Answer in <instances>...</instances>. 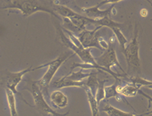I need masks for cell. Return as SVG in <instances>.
<instances>
[{
  "label": "cell",
  "instance_id": "7a4b0ae2",
  "mask_svg": "<svg viewBox=\"0 0 152 116\" xmlns=\"http://www.w3.org/2000/svg\"><path fill=\"white\" fill-rule=\"evenodd\" d=\"M10 8H15L20 11V12L25 17L30 16L34 12L41 11L51 14L52 16L58 19V16L53 10H51L47 6H43V4H40L39 2L36 0H14L13 2H12L6 7H4L3 9H10Z\"/></svg>",
  "mask_w": 152,
  "mask_h": 116
},
{
  "label": "cell",
  "instance_id": "52a82bcc",
  "mask_svg": "<svg viewBox=\"0 0 152 116\" xmlns=\"http://www.w3.org/2000/svg\"><path fill=\"white\" fill-rule=\"evenodd\" d=\"M102 28V26H97L96 29L93 30H83L80 35L77 36L84 48L96 47L101 51H102V47L99 44L100 35L98 32V30H101Z\"/></svg>",
  "mask_w": 152,
  "mask_h": 116
},
{
  "label": "cell",
  "instance_id": "44dd1931",
  "mask_svg": "<svg viewBox=\"0 0 152 116\" xmlns=\"http://www.w3.org/2000/svg\"><path fill=\"white\" fill-rule=\"evenodd\" d=\"M120 1H122V0H103L102 2H101L97 6L100 7L101 6H104V5H106V4H116V3H119Z\"/></svg>",
  "mask_w": 152,
  "mask_h": 116
},
{
  "label": "cell",
  "instance_id": "ac0fdd59",
  "mask_svg": "<svg viewBox=\"0 0 152 116\" xmlns=\"http://www.w3.org/2000/svg\"><path fill=\"white\" fill-rule=\"evenodd\" d=\"M110 30H112L114 34H115V37L118 42H119V45L121 47V49H122V53L124 52V50L126 48V44L128 43V39H126V37L124 35V34L121 32V30L119 29V27H113Z\"/></svg>",
  "mask_w": 152,
  "mask_h": 116
},
{
  "label": "cell",
  "instance_id": "ba28073f",
  "mask_svg": "<svg viewBox=\"0 0 152 116\" xmlns=\"http://www.w3.org/2000/svg\"><path fill=\"white\" fill-rule=\"evenodd\" d=\"M32 66L28 68L26 70H24L20 72H8L5 75L4 78V82H5V88L10 89L15 95H20V93L17 92V87L19 83L22 81L23 77L30 71H33Z\"/></svg>",
  "mask_w": 152,
  "mask_h": 116
},
{
  "label": "cell",
  "instance_id": "8992f818",
  "mask_svg": "<svg viewBox=\"0 0 152 116\" xmlns=\"http://www.w3.org/2000/svg\"><path fill=\"white\" fill-rule=\"evenodd\" d=\"M96 61L99 66L104 67V68H106V69L109 70H111L110 68L112 66H118L120 70H122L123 73L125 75H127L126 72L124 70V68L119 64L117 56H116L115 50L114 48L113 45H110L109 47V48L106 49V52L103 53L102 56L97 57L96 59Z\"/></svg>",
  "mask_w": 152,
  "mask_h": 116
},
{
  "label": "cell",
  "instance_id": "cb8c5ba5",
  "mask_svg": "<svg viewBox=\"0 0 152 116\" xmlns=\"http://www.w3.org/2000/svg\"><path fill=\"white\" fill-rule=\"evenodd\" d=\"M151 114H152V110L149 111V112H146V113H144V114H142V115H140L144 116V115H151Z\"/></svg>",
  "mask_w": 152,
  "mask_h": 116
},
{
  "label": "cell",
  "instance_id": "d6986e66",
  "mask_svg": "<svg viewBox=\"0 0 152 116\" xmlns=\"http://www.w3.org/2000/svg\"><path fill=\"white\" fill-rule=\"evenodd\" d=\"M90 75L89 74H85L83 73V69H81L80 71H78V72H72L71 74H69V75H67V78L69 79V80H71L73 81H76V82H81V80H83L84 79H86V78H88Z\"/></svg>",
  "mask_w": 152,
  "mask_h": 116
},
{
  "label": "cell",
  "instance_id": "d4e9b609",
  "mask_svg": "<svg viewBox=\"0 0 152 116\" xmlns=\"http://www.w3.org/2000/svg\"><path fill=\"white\" fill-rule=\"evenodd\" d=\"M146 88H150V89H152V81H150L148 86L146 87Z\"/></svg>",
  "mask_w": 152,
  "mask_h": 116
},
{
  "label": "cell",
  "instance_id": "ffe728a7",
  "mask_svg": "<svg viewBox=\"0 0 152 116\" xmlns=\"http://www.w3.org/2000/svg\"><path fill=\"white\" fill-rule=\"evenodd\" d=\"M107 80H103V81H100L99 85L97 88V91H96V101L98 104L102 101L103 99H105L106 97V91H105V83H106Z\"/></svg>",
  "mask_w": 152,
  "mask_h": 116
},
{
  "label": "cell",
  "instance_id": "5b68a950",
  "mask_svg": "<svg viewBox=\"0 0 152 116\" xmlns=\"http://www.w3.org/2000/svg\"><path fill=\"white\" fill-rule=\"evenodd\" d=\"M57 30H58L60 38H61V40L62 41V43L66 45V47H67L70 50H72L74 53L77 54L83 63H89L93 64V65H96L97 64L96 60L94 59V57L92 55L91 52H90V48H84V47L83 48H80V47H76L71 42V40L69 39V38H67L65 35V34L63 33L62 28L57 27Z\"/></svg>",
  "mask_w": 152,
  "mask_h": 116
},
{
  "label": "cell",
  "instance_id": "9a60e30c",
  "mask_svg": "<svg viewBox=\"0 0 152 116\" xmlns=\"http://www.w3.org/2000/svg\"><path fill=\"white\" fill-rule=\"evenodd\" d=\"M85 91H86L87 96H88V101L89 103L90 108H91V111H92V115L93 116H98V106L99 104L96 101V96H94L92 92L90 91L89 88H85Z\"/></svg>",
  "mask_w": 152,
  "mask_h": 116
},
{
  "label": "cell",
  "instance_id": "5bb4252c",
  "mask_svg": "<svg viewBox=\"0 0 152 116\" xmlns=\"http://www.w3.org/2000/svg\"><path fill=\"white\" fill-rule=\"evenodd\" d=\"M102 110L106 112L108 115V116H141L140 115H133L131 113L124 112L123 110H120V109H117L114 106H110L109 104L103 106Z\"/></svg>",
  "mask_w": 152,
  "mask_h": 116
},
{
  "label": "cell",
  "instance_id": "6da1fadb",
  "mask_svg": "<svg viewBox=\"0 0 152 116\" xmlns=\"http://www.w3.org/2000/svg\"><path fill=\"white\" fill-rule=\"evenodd\" d=\"M27 90H29V92L31 93V95L33 96L35 108L42 115L45 116H66L69 115V112H66L65 114H60L56 112L55 110H53L49 105L47 103L46 100L44 99L43 94L41 91V88L38 84L37 81H30L29 82V87L26 88Z\"/></svg>",
  "mask_w": 152,
  "mask_h": 116
},
{
  "label": "cell",
  "instance_id": "277c9868",
  "mask_svg": "<svg viewBox=\"0 0 152 116\" xmlns=\"http://www.w3.org/2000/svg\"><path fill=\"white\" fill-rule=\"evenodd\" d=\"M72 54H66V55H61V56H58L56 59L52 61L51 62H48L47 64H43L42 66H40L39 67H36L35 70H39L43 67L48 66V70H47L46 73L43 74V76L42 77V79L39 80V81H37L38 84L39 85L41 88L45 89L49 85L51 80H53V78L55 75V74L57 72V70L59 69L61 66L62 65L65 61H66L69 57L72 56Z\"/></svg>",
  "mask_w": 152,
  "mask_h": 116
},
{
  "label": "cell",
  "instance_id": "2e32d148",
  "mask_svg": "<svg viewBox=\"0 0 152 116\" xmlns=\"http://www.w3.org/2000/svg\"><path fill=\"white\" fill-rule=\"evenodd\" d=\"M96 72H91L90 73L89 77L88 78V80L85 81L86 82V88H89L90 91L92 92L94 96H96V91H97V88L99 85V81L97 80L96 78Z\"/></svg>",
  "mask_w": 152,
  "mask_h": 116
},
{
  "label": "cell",
  "instance_id": "7402d4cb",
  "mask_svg": "<svg viewBox=\"0 0 152 116\" xmlns=\"http://www.w3.org/2000/svg\"><path fill=\"white\" fill-rule=\"evenodd\" d=\"M99 44L100 46L102 47V49H108L109 48V44L108 43L105 41V39H103L102 38H100L99 39Z\"/></svg>",
  "mask_w": 152,
  "mask_h": 116
},
{
  "label": "cell",
  "instance_id": "4fadbf2b",
  "mask_svg": "<svg viewBox=\"0 0 152 116\" xmlns=\"http://www.w3.org/2000/svg\"><path fill=\"white\" fill-rule=\"evenodd\" d=\"M5 93H6L8 107L10 109L11 116H19L17 112V104H16V95L8 88H5Z\"/></svg>",
  "mask_w": 152,
  "mask_h": 116
},
{
  "label": "cell",
  "instance_id": "9c48e42d",
  "mask_svg": "<svg viewBox=\"0 0 152 116\" xmlns=\"http://www.w3.org/2000/svg\"><path fill=\"white\" fill-rule=\"evenodd\" d=\"M114 6L110 7L106 10H100L99 7L96 5L95 7H83L82 8V11L85 13L87 17H89L91 19H94V20H99V19H102L106 17H110V15L112 13L113 8Z\"/></svg>",
  "mask_w": 152,
  "mask_h": 116
},
{
  "label": "cell",
  "instance_id": "603a6c76",
  "mask_svg": "<svg viewBox=\"0 0 152 116\" xmlns=\"http://www.w3.org/2000/svg\"><path fill=\"white\" fill-rule=\"evenodd\" d=\"M147 15H148V12H147V10H146L145 8H143V9L141 10V16H142V17H145Z\"/></svg>",
  "mask_w": 152,
  "mask_h": 116
},
{
  "label": "cell",
  "instance_id": "e0dca14e",
  "mask_svg": "<svg viewBox=\"0 0 152 116\" xmlns=\"http://www.w3.org/2000/svg\"><path fill=\"white\" fill-rule=\"evenodd\" d=\"M119 85V84H117V83H115L112 84L111 86L106 87L105 88V91H106V97H105V99L109 100L111 97H115L118 101H120L121 100V98H119L120 97V96H119L120 94L118 92V86Z\"/></svg>",
  "mask_w": 152,
  "mask_h": 116
},
{
  "label": "cell",
  "instance_id": "30bf717a",
  "mask_svg": "<svg viewBox=\"0 0 152 116\" xmlns=\"http://www.w3.org/2000/svg\"><path fill=\"white\" fill-rule=\"evenodd\" d=\"M52 85L54 88H71V87H77V88H86V82H76L71 80H69L67 77H63L61 79L53 81Z\"/></svg>",
  "mask_w": 152,
  "mask_h": 116
},
{
  "label": "cell",
  "instance_id": "3957f363",
  "mask_svg": "<svg viewBox=\"0 0 152 116\" xmlns=\"http://www.w3.org/2000/svg\"><path fill=\"white\" fill-rule=\"evenodd\" d=\"M125 56L126 60L129 65V69H132L137 73L141 70V61L139 57V43H138V30L136 26L134 30L133 38L128 46L126 47L124 52H123Z\"/></svg>",
  "mask_w": 152,
  "mask_h": 116
},
{
  "label": "cell",
  "instance_id": "7c38bea8",
  "mask_svg": "<svg viewBox=\"0 0 152 116\" xmlns=\"http://www.w3.org/2000/svg\"><path fill=\"white\" fill-rule=\"evenodd\" d=\"M139 90L140 88L132 83H127L123 87L121 85L118 86V92L120 95L124 96H135Z\"/></svg>",
  "mask_w": 152,
  "mask_h": 116
},
{
  "label": "cell",
  "instance_id": "8fae6325",
  "mask_svg": "<svg viewBox=\"0 0 152 116\" xmlns=\"http://www.w3.org/2000/svg\"><path fill=\"white\" fill-rule=\"evenodd\" d=\"M50 101L53 106L57 108H65L68 104V98L67 96L60 91H55L51 93L50 95Z\"/></svg>",
  "mask_w": 152,
  "mask_h": 116
}]
</instances>
